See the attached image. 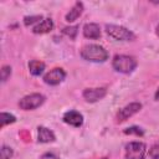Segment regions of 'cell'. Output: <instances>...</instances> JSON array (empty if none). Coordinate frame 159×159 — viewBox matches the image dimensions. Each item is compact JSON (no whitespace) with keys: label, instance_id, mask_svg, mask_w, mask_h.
<instances>
[{"label":"cell","instance_id":"cell-1","mask_svg":"<svg viewBox=\"0 0 159 159\" xmlns=\"http://www.w3.org/2000/svg\"><path fill=\"white\" fill-rule=\"evenodd\" d=\"M81 57L91 62H104L108 58V52L104 47L99 45H86L81 50Z\"/></svg>","mask_w":159,"mask_h":159},{"label":"cell","instance_id":"cell-2","mask_svg":"<svg viewBox=\"0 0 159 159\" xmlns=\"http://www.w3.org/2000/svg\"><path fill=\"white\" fill-rule=\"evenodd\" d=\"M138 62L135 57L129 55H116L112 60V66L117 72L120 73H130L135 70Z\"/></svg>","mask_w":159,"mask_h":159},{"label":"cell","instance_id":"cell-3","mask_svg":"<svg viewBox=\"0 0 159 159\" xmlns=\"http://www.w3.org/2000/svg\"><path fill=\"white\" fill-rule=\"evenodd\" d=\"M106 31L111 37H113L118 41H133L135 39V35L130 30H128L123 26L112 25V24L106 25Z\"/></svg>","mask_w":159,"mask_h":159},{"label":"cell","instance_id":"cell-4","mask_svg":"<svg viewBox=\"0 0 159 159\" xmlns=\"http://www.w3.org/2000/svg\"><path fill=\"white\" fill-rule=\"evenodd\" d=\"M147 145L142 142H130L125 145V159H144Z\"/></svg>","mask_w":159,"mask_h":159},{"label":"cell","instance_id":"cell-5","mask_svg":"<svg viewBox=\"0 0 159 159\" xmlns=\"http://www.w3.org/2000/svg\"><path fill=\"white\" fill-rule=\"evenodd\" d=\"M45 102V96L40 93H31L19 101V107L24 111H31L40 107Z\"/></svg>","mask_w":159,"mask_h":159},{"label":"cell","instance_id":"cell-6","mask_svg":"<svg viewBox=\"0 0 159 159\" xmlns=\"http://www.w3.org/2000/svg\"><path fill=\"white\" fill-rule=\"evenodd\" d=\"M140 109H142V103H139V102H132V103L124 106V107H123L122 109H119L118 113H117V122L120 123V122L127 120L129 117L134 116V114L138 113Z\"/></svg>","mask_w":159,"mask_h":159},{"label":"cell","instance_id":"cell-7","mask_svg":"<svg viewBox=\"0 0 159 159\" xmlns=\"http://www.w3.org/2000/svg\"><path fill=\"white\" fill-rule=\"evenodd\" d=\"M65 78H66V72H65L62 68H58V67L51 70L50 72H47V73L43 76L45 83L51 84V86H56V84L61 83Z\"/></svg>","mask_w":159,"mask_h":159},{"label":"cell","instance_id":"cell-8","mask_svg":"<svg viewBox=\"0 0 159 159\" xmlns=\"http://www.w3.org/2000/svg\"><path fill=\"white\" fill-rule=\"evenodd\" d=\"M106 94H107V89L103 87H101V88H86L82 93L83 98L89 103H93V102L102 99Z\"/></svg>","mask_w":159,"mask_h":159},{"label":"cell","instance_id":"cell-9","mask_svg":"<svg viewBox=\"0 0 159 159\" xmlns=\"http://www.w3.org/2000/svg\"><path fill=\"white\" fill-rule=\"evenodd\" d=\"M63 122L72 127H81L83 123V116L77 111H68L62 117Z\"/></svg>","mask_w":159,"mask_h":159},{"label":"cell","instance_id":"cell-10","mask_svg":"<svg viewBox=\"0 0 159 159\" xmlns=\"http://www.w3.org/2000/svg\"><path fill=\"white\" fill-rule=\"evenodd\" d=\"M83 36L87 39H92V40H97L101 37V30L99 26L97 24H86L83 26Z\"/></svg>","mask_w":159,"mask_h":159},{"label":"cell","instance_id":"cell-11","mask_svg":"<svg viewBox=\"0 0 159 159\" xmlns=\"http://www.w3.org/2000/svg\"><path fill=\"white\" fill-rule=\"evenodd\" d=\"M37 140L40 143H50V142H55L56 137H55L52 130L41 125L37 128Z\"/></svg>","mask_w":159,"mask_h":159},{"label":"cell","instance_id":"cell-12","mask_svg":"<svg viewBox=\"0 0 159 159\" xmlns=\"http://www.w3.org/2000/svg\"><path fill=\"white\" fill-rule=\"evenodd\" d=\"M82 12H83V4L80 2V1L75 2V5L71 7V10L66 14V21L72 22V21L77 20L82 15Z\"/></svg>","mask_w":159,"mask_h":159},{"label":"cell","instance_id":"cell-13","mask_svg":"<svg viewBox=\"0 0 159 159\" xmlns=\"http://www.w3.org/2000/svg\"><path fill=\"white\" fill-rule=\"evenodd\" d=\"M53 29V21L51 19H43L42 21H40L34 29L32 32L34 34H47Z\"/></svg>","mask_w":159,"mask_h":159},{"label":"cell","instance_id":"cell-14","mask_svg":"<svg viewBox=\"0 0 159 159\" xmlns=\"http://www.w3.org/2000/svg\"><path fill=\"white\" fill-rule=\"evenodd\" d=\"M29 70H30L31 75L40 76L45 70V63L41 62V61H37V60H32V61L29 62Z\"/></svg>","mask_w":159,"mask_h":159},{"label":"cell","instance_id":"cell-15","mask_svg":"<svg viewBox=\"0 0 159 159\" xmlns=\"http://www.w3.org/2000/svg\"><path fill=\"white\" fill-rule=\"evenodd\" d=\"M16 120L15 116L10 114V113H6V112H2L1 116H0V125L1 127H5L6 124H10V123H14Z\"/></svg>","mask_w":159,"mask_h":159},{"label":"cell","instance_id":"cell-16","mask_svg":"<svg viewBox=\"0 0 159 159\" xmlns=\"http://www.w3.org/2000/svg\"><path fill=\"white\" fill-rule=\"evenodd\" d=\"M77 31H78V26H66V27H63V30H62V32H63L65 35H67L70 39H72V40L76 37Z\"/></svg>","mask_w":159,"mask_h":159},{"label":"cell","instance_id":"cell-17","mask_svg":"<svg viewBox=\"0 0 159 159\" xmlns=\"http://www.w3.org/2000/svg\"><path fill=\"white\" fill-rule=\"evenodd\" d=\"M124 134H135V135H143L144 134V130L140 128V127H137V125H132L129 128H125L124 129Z\"/></svg>","mask_w":159,"mask_h":159},{"label":"cell","instance_id":"cell-18","mask_svg":"<svg viewBox=\"0 0 159 159\" xmlns=\"http://www.w3.org/2000/svg\"><path fill=\"white\" fill-rule=\"evenodd\" d=\"M12 154H14V152L10 147H7V145L1 147V149H0V158L1 159H10L12 157Z\"/></svg>","mask_w":159,"mask_h":159},{"label":"cell","instance_id":"cell-19","mask_svg":"<svg viewBox=\"0 0 159 159\" xmlns=\"http://www.w3.org/2000/svg\"><path fill=\"white\" fill-rule=\"evenodd\" d=\"M40 20H41V21L43 20L41 15H34V16H25V19H24V24H25L26 26H30V25H32V24H35V22H39Z\"/></svg>","mask_w":159,"mask_h":159},{"label":"cell","instance_id":"cell-20","mask_svg":"<svg viewBox=\"0 0 159 159\" xmlns=\"http://www.w3.org/2000/svg\"><path fill=\"white\" fill-rule=\"evenodd\" d=\"M148 154H149V157H150L152 159H159V142L155 143V144H153V145L150 147Z\"/></svg>","mask_w":159,"mask_h":159},{"label":"cell","instance_id":"cell-21","mask_svg":"<svg viewBox=\"0 0 159 159\" xmlns=\"http://www.w3.org/2000/svg\"><path fill=\"white\" fill-rule=\"evenodd\" d=\"M11 75V67L10 66H2L1 67V82H6V80Z\"/></svg>","mask_w":159,"mask_h":159},{"label":"cell","instance_id":"cell-22","mask_svg":"<svg viewBox=\"0 0 159 159\" xmlns=\"http://www.w3.org/2000/svg\"><path fill=\"white\" fill-rule=\"evenodd\" d=\"M40 159H58V157L55 155L53 153H45L40 157Z\"/></svg>","mask_w":159,"mask_h":159},{"label":"cell","instance_id":"cell-23","mask_svg":"<svg viewBox=\"0 0 159 159\" xmlns=\"http://www.w3.org/2000/svg\"><path fill=\"white\" fill-rule=\"evenodd\" d=\"M154 97H155V99H157V101H159V88L157 89V92H155V94H154Z\"/></svg>","mask_w":159,"mask_h":159},{"label":"cell","instance_id":"cell-24","mask_svg":"<svg viewBox=\"0 0 159 159\" xmlns=\"http://www.w3.org/2000/svg\"><path fill=\"white\" fill-rule=\"evenodd\" d=\"M157 35H158V37H159V25L157 26Z\"/></svg>","mask_w":159,"mask_h":159},{"label":"cell","instance_id":"cell-25","mask_svg":"<svg viewBox=\"0 0 159 159\" xmlns=\"http://www.w3.org/2000/svg\"><path fill=\"white\" fill-rule=\"evenodd\" d=\"M102 159H108V158H102Z\"/></svg>","mask_w":159,"mask_h":159}]
</instances>
